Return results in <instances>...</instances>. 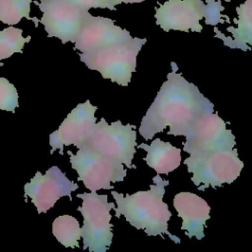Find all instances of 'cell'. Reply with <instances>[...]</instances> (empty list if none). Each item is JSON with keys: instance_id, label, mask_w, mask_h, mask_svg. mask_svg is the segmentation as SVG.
Returning <instances> with one entry per match:
<instances>
[{"instance_id": "cell-23", "label": "cell", "mask_w": 252, "mask_h": 252, "mask_svg": "<svg viewBox=\"0 0 252 252\" xmlns=\"http://www.w3.org/2000/svg\"><path fill=\"white\" fill-rule=\"evenodd\" d=\"M224 1H225V2H227V3H229V2H231L232 0H224Z\"/></svg>"}, {"instance_id": "cell-8", "label": "cell", "mask_w": 252, "mask_h": 252, "mask_svg": "<svg viewBox=\"0 0 252 252\" xmlns=\"http://www.w3.org/2000/svg\"><path fill=\"white\" fill-rule=\"evenodd\" d=\"M71 166L90 191L112 190L111 183L120 182L127 174L122 163L109 159L87 146L79 148L76 154L68 151Z\"/></svg>"}, {"instance_id": "cell-6", "label": "cell", "mask_w": 252, "mask_h": 252, "mask_svg": "<svg viewBox=\"0 0 252 252\" xmlns=\"http://www.w3.org/2000/svg\"><path fill=\"white\" fill-rule=\"evenodd\" d=\"M82 205L77 210L83 216L81 227L83 249L90 252H105L112 242V224L110 211L114 203H109L107 195L97 194L96 191L77 195Z\"/></svg>"}, {"instance_id": "cell-14", "label": "cell", "mask_w": 252, "mask_h": 252, "mask_svg": "<svg viewBox=\"0 0 252 252\" xmlns=\"http://www.w3.org/2000/svg\"><path fill=\"white\" fill-rule=\"evenodd\" d=\"M173 207L182 219L181 229L189 238H204L206 221L210 219L211 207L200 196L192 192H179L173 198Z\"/></svg>"}, {"instance_id": "cell-5", "label": "cell", "mask_w": 252, "mask_h": 252, "mask_svg": "<svg viewBox=\"0 0 252 252\" xmlns=\"http://www.w3.org/2000/svg\"><path fill=\"white\" fill-rule=\"evenodd\" d=\"M184 164L187 171L192 173L191 180L200 191L232 183L244 166L235 148L190 155L184 159Z\"/></svg>"}, {"instance_id": "cell-19", "label": "cell", "mask_w": 252, "mask_h": 252, "mask_svg": "<svg viewBox=\"0 0 252 252\" xmlns=\"http://www.w3.org/2000/svg\"><path fill=\"white\" fill-rule=\"evenodd\" d=\"M31 40V36H24L23 30L14 26H9L0 30V67L4 64L3 59L11 57L15 53H22L26 43Z\"/></svg>"}, {"instance_id": "cell-15", "label": "cell", "mask_w": 252, "mask_h": 252, "mask_svg": "<svg viewBox=\"0 0 252 252\" xmlns=\"http://www.w3.org/2000/svg\"><path fill=\"white\" fill-rule=\"evenodd\" d=\"M237 18L233 20L236 27L229 26L226 28L232 37L224 35L216 27L214 32L216 37L221 39L229 48H239L243 51L252 48V0H245L236 7Z\"/></svg>"}, {"instance_id": "cell-10", "label": "cell", "mask_w": 252, "mask_h": 252, "mask_svg": "<svg viewBox=\"0 0 252 252\" xmlns=\"http://www.w3.org/2000/svg\"><path fill=\"white\" fill-rule=\"evenodd\" d=\"M36 5L42 16L39 23L43 25L48 37H56L63 44L74 43L89 11L69 0H38Z\"/></svg>"}, {"instance_id": "cell-20", "label": "cell", "mask_w": 252, "mask_h": 252, "mask_svg": "<svg viewBox=\"0 0 252 252\" xmlns=\"http://www.w3.org/2000/svg\"><path fill=\"white\" fill-rule=\"evenodd\" d=\"M19 106V94L16 87L6 78L0 77V110L15 112Z\"/></svg>"}, {"instance_id": "cell-1", "label": "cell", "mask_w": 252, "mask_h": 252, "mask_svg": "<svg viewBox=\"0 0 252 252\" xmlns=\"http://www.w3.org/2000/svg\"><path fill=\"white\" fill-rule=\"evenodd\" d=\"M177 69V65L171 62L167 80L142 118L139 133L146 141L166 127H169L168 135L183 136L189 125L200 115L214 112V104L196 85L176 73Z\"/></svg>"}, {"instance_id": "cell-9", "label": "cell", "mask_w": 252, "mask_h": 252, "mask_svg": "<svg viewBox=\"0 0 252 252\" xmlns=\"http://www.w3.org/2000/svg\"><path fill=\"white\" fill-rule=\"evenodd\" d=\"M226 122L214 112H206L194 120L184 133L186 141L183 151L190 154H202L216 150H231L236 142L232 131L226 128Z\"/></svg>"}, {"instance_id": "cell-21", "label": "cell", "mask_w": 252, "mask_h": 252, "mask_svg": "<svg viewBox=\"0 0 252 252\" xmlns=\"http://www.w3.org/2000/svg\"><path fill=\"white\" fill-rule=\"evenodd\" d=\"M80 8L89 11L90 9H108L111 10L108 0H69Z\"/></svg>"}, {"instance_id": "cell-17", "label": "cell", "mask_w": 252, "mask_h": 252, "mask_svg": "<svg viewBox=\"0 0 252 252\" xmlns=\"http://www.w3.org/2000/svg\"><path fill=\"white\" fill-rule=\"evenodd\" d=\"M52 234L65 247H79L82 231L79 220L70 215H61L52 222Z\"/></svg>"}, {"instance_id": "cell-4", "label": "cell", "mask_w": 252, "mask_h": 252, "mask_svg": "<svg viewBox=\"0 0 252 252\" xmlns=\"http://www.w3.org/2000/svg\"><path fill=\"white\" fill-rule=\"evenodd\" d=\"M208 4L202 0H167L156 9V24L164 32L175 30L187 32L191 30L201 32L203 30L201 20L204 18L208 25L216 26L218 23H223L221 18L226 16L220 14L224 10L220 1L213 5V0H210Z\"/></svg>"}, {"instance_id": "cell-22", "label": "cell", "mask_w": 252, "mask_h": 252, "mask_svg": "<svg viewBox=\"0 0 252 252\" xmlns=\"http://www.w3.org/2000/svg\"><path fill=\"white\" fill-rule=\"evenodd\" d=\"M146 0H108L109 6L111 8V11H115L116 10V6L120 5V4H139L142 3Z\"/></svg>"}, {"instance_id": "cell-7", "label": "cell", "mask_w": 252, "mask_h": 252, "mask_svg": "<svg viewBox=\"0 0 252 252\" xmlns=\"http://www.w3.org/2000/svg\"><path fill=\"white\" fill-rule=\"evenodd\" d=\"M135 129V125H123L120 120L108 124L102 117L95 123L85 146L102 157L135 169L137 166L132 162L137 145Z\"/></svg>"}, {"instance_id": "cell-12", "label": "cell", "mask_w": 252, "mask_h": 252, "mask_svg": "<svg viewBox=\"0 0 252 252\" xmlns=\"http://www.w3.org/2000/svg\"><path fill=\"white\" fill-rule=\"evenodd\" d=\"M96 110L97 106H94L89 99L71 110L58 129L49 135L50 154L58 150L63 155L65 146L74 145L78 149L85 146L96 123Z\"/></svg>"}, {"instance_id": "cell-13", "label": "cell", "mask_w": 252, "mask_h": 252, "mask_svg": "<svg viewBox=\"0 0 252 252\" xmlns=\"http://www.w3.org/2000/svg\"><path fill=\"white\" fill-rule=\"evenodd\" d=\"M131 38L130 32L115 25L112 19L89 13L74 42V48L82 53L92 52Z\"/></svg>"}, {"instance_id": "cell-3", "label": "cell", "mask_w": 252, "mask_h": 252, "mask_svg": "<svg viewBox=\"0 0 252 252\" xmlns=\"http://www.w3.org/2000/svg\"><path fill=\"white\" fill-rule=\"evenodd\" d=\"M146 38L131 39L114 43L92 52H80V60L90 69L100 73L102 78L127 87L136 71L137 56Z\"/></svg>"}, {"instance_id": "cell-2", "label": "cell", "mask_w": 252, "mask_h": 252, "mask_svg": "<svg viewBox=\"0 0 252 252\" xmlns=\"http://www.w3.org/2000/svg\"><path fill=\"white\" fill-rule=\"evenodd\" d=\"M168 184V180L157 174L153 177V184L150 185L148 191L123 196L112 190L111 195L117 205L114 209L115 217L124 216L132 226L144 230L149 236L166 234L171 240L179 243L180 239L168 230V220L172 214L168 205L162 200Z\"/></svg>"}, {"instance_id": "cell-18", "label": "cell", "mask_w": 252, "mask_h": 252, "mask_svg": "<svg viewBox=\"0 0 252 252\" xmlns=\"http://www.w3.org/2000/svg\"><path fill=\"white\" fill-rule=\"evenodd\" d=\"M32 3L33 0H0V22L14 26L25 18L34 22L37 26L39 20L30 16Z\"/></svg>"}, {"instance_id": "cell-11", "label": "cell", "mask_w": 252, "mask_h": 252, "mask_svg": "<svg viewBox=\"0 0 252 252\" xmlns=\"http://www.w3.org/2000/svg\"><path fill=\"white\" fill-rule=\"evenodd\" d=\"M79 185L70 180L61 169L53 165L44 174L36 171L35 175L24 185V197L32 200L37 213H46L62 197H69Z\"/></svg>"}, {"instance_id": "cell-16", "label": "cell", "mask_w": 252, "mask_h": 252, "mask_svg": "<svg viewBox=\"0 0 252 252\" xmlns=\"http://www.w3.org/2000/svg\"><path fill=\"white\" fill-rule=\"evenodd\" d=\"M138 148L147 152L144 160L158 174H168L181 163V150L159 138L154 139L150 145L143 143Z\"/></svg>"}]
</instances>
